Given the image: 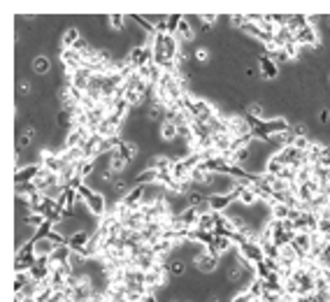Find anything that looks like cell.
Here are the masks:
<instances>
[{"label": "cell", "mask_w": 330, "mask_h": 302, "mask_svg": "<svg viewBox=\"0 0 330 302\" xmlns=\"http://www.w3.org/2000/svg\"><path fill=\"white\" fill-rule=\"evenodd\" d=\"M91 237H93V233L91 230H79V233H75V235H70L68 237V247L72 251H82L91 242Z\"/></svg>", "instance_id": "cell-13"}, {"label": "cell", "mask_w": 330, "mask_h": 302, "mask_svg": "<svg viewBox=\"0 0 330 302\" xmlns=\"http://www.w3.org/2000/svg\"><path fill=\"white\" fill-rule=\"evenodd\" d=\"M258 72H261L263 79L275 82L277 77H279V65H277L275 60L270 58L268 53H261V56H258Z\"/></svg>", "instance_id": "cell-4"}, {"label": "cell", "mask_w": 330, "mask_h": 302, "mask_svg": "<svg viewBox=\"0 0 330 302\" xmlns=\"http://www.w3.org/2000/svg\"><path fill=\"white\" fill-rule=\"evenodd\" d=\"M93 193H95V191H93L91 186H89V184H82V186L77 189V196L82 198V200H89V198H91Z\"/></svg>", "instance_id": "cell-31"}, {"label": "cell", "mask_w": 330, "mask_h": 302, "mask_svg": "<svg viewBox=\"0 0 330 302\" xmlns=\"http://www.w3.org/2000/svg\"><path fill=\"white\" fill-rule=\"evenodd\" d=\"M209 204H212V211H226L233 207V198H231V193H228V196L212 193V196H209Z\"/></svg>", "instance_id": "cell-15"}, {"label": "cell", "mask_w": 330, "mask_h": 302, "mask_svg": "<svg viewBox=\"0 0 330 302\" xmlns=\"http://www.w3.org/2000/svg\"><path fill=\"white\" fill-rule=\"evenodd\" d=\"M205 302H223V298H221V295H214V293H212Z\"/></svg>", "instance_id": "cell-35"}, {"label": "cell", "mask_w": 330, "mask_h": 302, "mask_svg": "<svg viewBox=\"0 0 330 302\" xmlns=\"http://www.w3.org/2000/svg\"><path fill=\"white\" fill-rule=\"evenodd\" d=\"M33 249H35V256H38V258H49L56 251V244L49 240V237H45V240H35V242H33Z\"/></svg>", "instance_id": "cell-14"}, {"label": "cell", "mask_w": 330, "mask_h": 302, "mask_svg": "<svg viewBox=\"0 0 330 302\" xmlns=\"http://www.w3.org/2000/svg\"><path fill=\"white\" fill-rule=\"evenodd\" d=\"M219 265H221V258L212 256L205 247L198 251V256L193 258V267H195L200 274H205V277H207V274H214V272L219 270Z\"/></svg>", "instance_id": "cell-1"}, {"label": "cell", "mask_w": 330, "mask_h": 302, "mask_svg": "<svg viewBox=\"0 0 330 302\" xmlns=\"http://www.w3.org/2000/svg\"><path fill=\"white\" fill-rule=\"evenodd\" d=\"M246 291H249L253 298H261V295L265 293V286H263V279H261V277H253V279L249 281V288H246Z\"/></svg>", "instance_id": "cell-23"}, {"label": "cell", "mask_w": 330, "mask_h": 302, "mask_svg": "<svg viewBox=\"0 0 330 302\" xmlns=\"http://www.w3.org/2000/svg\"><path fill=\"white\" fill-rule=\"evenodd\" d=\"M288 211H291V207L284 202H275V204H270V216L277 221H284L288 219Z\"/></svg>", "instance_id": "cell-18"}, {"label": "cell", "mask_w": 330, "mask_h": 302, "mask_svg": "<svg viewBox=\"0 0 330 302\" xmlns=\"http://www.w3.org/2000/svg\"><path fill=\"white\" fill-rule=\"evenodd\" d=\"M316 123H321V126H328V123H330V109H328V107L316 109Z\"/></svg>", "instance_id": "cell-26"}, {"label": "cell", "mask_w": 330, "mask_h": 302, "mask_svg": "<svg viewBox=\"0 0 330 302\" xmlns=\"http://www.w3.org/2000/svg\"><path fill=\"white\" fill-rule=\"evenodd\" d=\"M293 147L300 151H307L309 147H312V140H309V137H295V144H293Z\"/></svg>", "instance_id": "cell-32"}, {"label": "cell", "mask_w": 330, "mask_h": 302, "mask_svg": "<svg viewBox=\"0 0 330 302\" xmlns=\"http://www.w3.org/2000/svg\"><path fill=\"white\" fill-rule=\"evenodd\" d=\"M319 165L330 167V147H326V151H323V158H321V163H319Z\"/></svg>", "instance_id": "cell-33"}, {"label": "cell", "mask_w": 330, "mask_h": 302, "mask_svg": "<svg viewBox=\"0 0 330 302\" xmlns=\"http://www.w3.org/2000/svg\"><path fill=\"white\" fill-rule=\"evenodd\" d=\"M263 130H265L270 137L279 135V133H286V130H291L288 116H275V119H265V121H263Z\"/></svg>", "instance_id": "cell-6"}, {"label": "cell", "mask_w": 330, "mask_h": 302, "mask_svg": "<svg viewBox=\"0 0 330 302\" xmlns=\"http://www.w3.org/2000/svg\"><path fill=\"white\" fill-rule=\"evenodd\" d=\"M263 302H282L284 300V293H272V291H265V293L261 295Z\"/></svg>", "instance_id": "cell-28"}, {"label": "cell", "mask_w": 330, "mask_h": 302, "mask_svg": "<svg viewBox=\"0 0 330 302\" xmlns=\"http://www.w3.org/2000/svg\"><path fill=\"white\" fill-rule=\"evenodd\" d=\"M107 21H109V28L112 30H119V33H126V23L128 16L126 14H107Z\"/></svg>", "instance_id": "cell-20"}, {"label": "cell", "mask_w": 330, "mask_h": 302, "mask_svg": "<svg viewBox=\"0 0 330 302\" xmlns=\"http://www.w3.org/2000/svg\"><path fill=\"white\" fill-rule=\"evenodd\" d=\"M40 170H42V165L40 163H28L26 167H21V170H16L14 172V184H28V181H35L38 179Z\"/></svg>", "instance_id": "cell-10"}, {"label": "cell", "mask_w": 330, "mask_h": 302, "mask_svg": "<svg viewBox=\"0 0 330 302\" xmlns=\"http://www.w3.org/2000/svg\"><path fill=\"white\" fill-rule=\"evenodd\" d=\"M184 302H198V300H184Z\"/></svg>", "instance_id": "cell-37"}, {"label": "cell", "mask_w": 330, "mask_h": 302, "mask_svg": "<svg viewBox=\"0 0 330 302\" xmlns=\"http://www.w3.org/2000/svg\"><path fill=\"white\" fill-rule=\"evenodd\" d=\"M193 58L198 65H207L209 60H212V51H209V47H198L195 51H193Z\"/></svg>", "instance_id": "cell-21"}, {"label": "cell", "mask_w": 330, "mask_h": 302, "mask_svg": "<svg viewBox=\"0 0 330 302\" xmlns=\"http://www.w3.org/2000/svg\"><path fill=\"white\" fill-rule=\"evenodd\" d=\"M31 68L38 77H49L51 75V58H49V53H35L31 60Z\"/></svg>", "instance_id": "cell-9"}, {"label": "cell", "mask_w": 330, "mask_h": 302, "mask_svg": "<svg viewBox=\"0 0 330 302\" xmlns=\"http://www.w3.org/2000/svg\"><path fill=\"white\" fill-rule=\"evenodd\" d=\"M95 77V72L89 68H79L75 75H70V84L75 86V89H79L82 93H86L89 91V86H91V79Z\"/></svg>", "instance_id": "cell-7"}, {"label": "cell", "mask_w": 330, "mask_h": 302, "mask_svg": "<svg viewBox=\"0 0 330 302\" xmlns=\"http://www.w3.org/2000/svg\"><path fill=\"white\" fill-rule=\"evenodd\" d=\"M182 19H184V14H168V35L177 38V28H179Z\"/></svg>", "instance_id": "cell-24"}, {"label": "cell", "mask_w": 330, "mask_h": 302, "mask_svg": "<svg viewBox=\"0 0 330 302\" xmlns=\"http://www.w3.org/2000/svg\"><path fill=\"white\" fill-rule=\"evenodd\" d=\"M158 137H161L163 144H175L177 140H179V130H177V126L172 121L165 119L161 126H158Z\"/></svg>", "instance_id": "cell-11"}, {"label": "cell", "mask_w": 330, "mask_h": 302, "mask_svg": "<svg viewBox=\"0 0 330 302\" xmlns=\"http://www.w3.org/2000/svg\"><path fill=\"white\" fill-rule=\"evenodd\" d=\"M177 219L182 221V226H186V228H195L198 226V219H200V211L195 209V207H189L186 211H182Z\"/></svg>", "instance_id": "cell-16"}, {"label": "cell", "mask_w": 330, "mask_h": 302, "mask_svg": "<svg viewBox=\"0 0 330 302\" xmlns=\"http://www.w3.org/2000/svg\"><path fill=\"white\" fill-rule=\"evenodd\" d=\"M193 38H195V28H193V23L189 21L186 14H184V19H182V23H179V28H177V40L186 47L189 42H193Z\"/></svg>", "instance_id": "cell-12"}, {"label": "cell", "mask_w": 330, "mask_h": 302, "mask_svg": "<svg viewBox=\"0 0 330 302\" xmlns=\"http://www.w3.org/2000/svg\"><path fill=\"white\" fill-rule=\"evenodd\" d=\"M316 233H321L323 237H330V219H319V230Z\"/></svg>", "instance_id": "cell-30"}, {"label": "cell", "mask_w": 330, "mask_h": 302, "mask_svg": "<svg viewBox=\"0 0 330 302\" xmlns=\"http://www.w3.org/2000/svg\"><path fill=\"white\" fill-rule=\"evenodd\" d=\"M253 270H256V277H261V279H265V277L270 274V267H268V263H265V260L256 263V265H253Z\"/></svg>", "instance_id": "cell-27"}, {"label": "cell", "mask_w": 330, "mask_h": 302, "mask_svg": "<svg viewBox=\"0 0 330 302\" xmlns=\"http://www.w3.org/2000/svg\"><path fill=\"white\" fill-rule=\"evenodd\" d=\"M319 193H323V189H321V184H319L316 179L305 181V184H298V198L305 204H312V200H314Z\"/></svg>", "instance_id": "cell-5"}, {"label": "cell", "mask_w": 330, "mask_h": 302, "mask_svg": "<svg viewBox=\"0 0 330 302\" xmlns=\"http://www.w3.org/2000/svg\"><path fill=\"white\" fill-rule=\"evenodd\" d=\"M253 300H256V298H253V295L249 293V291H239V293L233 295V300H231V302H253Z\"/></svg>", "instance_id": "cell-29"}, {"label": "cell", "mask_w": 330, "mask_h": 302, "mask_svg": "<svg viewBox=\"0 0 330 302\" xmlns=\"http://www.w3.org/2000/svg\"><path fill=\"white\" fill-rule=\"evenodd\" d=\"M237 251L242 253V256L246 258V260H251L253 265L261 263V260H265V251H263V247L258 244V242H251V240H244L242 244L237 247Z\"/></svg>", "instance_id": "cell-3"}, {"label": "cell", "mask_w": 330, "mask_h": 302, "mask_svg": "<svg viewBox=\"0 0 330 302\" xmlns=\"http://www.w3.org/2000/svg\"><path fill=\"white\" fill-rule=\"evenodd\" d=\"M200 230H207V233H214V228H216V211H207V214H200V219H198V226Z\"/></svg>", "instance_id": "cell-17"}, {"label": "cell", "mask_w": 330, "mask_h": 302, "mask_svg": "<svg viewBox=\"0 0 330 302\" xmlns=\"http://www.w3.org/2000/svg\"><path fill=\"white\" fill-rule=\"evenodd\" d=\"M89 302H107V298H105V293H95Z\"/></svg>", "instance_id": "cell-34"}, {"label": "cell", "mask_w": 330, "mask_h": 302, "mask_svg": "<svg viewBox=\"0 0 330 302\" xmlns=\"http://www.w3.org/2000/svg\"><path fill=\"white\" fill-rule=\"evenodd\" d=\"M28 281H31L28 270H26V272H14V293H21L23 288L28 286Z\"/></svg>", "instance_id": "cell-22"}, {"label": "cell", "mask_w": 330, "mask_h": 302, "mask_svg": "<svg viewBox=\"0 0 330 302\" xmlns=\"http://www.w3.org/2000/svg\"><path fill=\"white\" fill-rule=\"evenodd\" d=\"M328 79H330V77H328Z\"/></svg>", "instance_id": "cell-38"}, {"label": "cell", "mask_w": 330, "mask_h": 302, "mask_svg": "<svg viewBox=\"0 0 330 302\" xmlns=\"http://www.w3.org/2000/svg\"><path fill=\"white\" fill-rule=\"evenodd\" d=\"M326 193H328V196H330V186H328V189H326Z\"/></svg>", "instance_id": "cell-36"}, {"label": "cell", "mask_w": 330, "mask_h": 302, "mask_svg": "<svg viewBox=\"0 0 330 302\" xmlns=\"http://www.w3.org/2000/svg\"><path fill=\"white\" fill-rule=\"evenodd\" d=\"M26 223H28V226H33V228H40V226H45V223H47V216L31 211V214L26 216Z\"/></svg>", "instance_id": "cell-25"}, {"label": "cell", "mask_w": 330, "mask_h": 302, "mask_svg": "<svg viewBox=\"0 0 330 302\" xmlns=\"http://www.w3.org/2000/svg\"><path fill=\"white\" fill-rule=\"evenodd\" d=\"M295 35V42L300 47H309V49H319L321 47V35H319V30H316L314 23H307L305 28H300L293 33Z\"/></svg>", "instance_id": "cell-2"}, {"label": "cell", "mask_w": 330, "mask_h": 302, "mask_svg": "<svg viewBox=\"0 0 330 302\" xmlns=\"http://www.w3.org/2000/svg\"><path fill=\"white\" fill-rule=\"evenodd\" d=\"M291 247L298 251L300 260H307L309 251H312V233H295V240L291 242Z\"/></svg>", "instance_id": "cell-8"}, {"label": "cell", "mask_w": 330, "mask_h": 302, "mask_svg": "<svg viewBox=\"0 0 330 302\" xmlns=\"http://www.w3.org/2000/svg\"><path fill=\"white\" fill-rule=\"evenodd\" d=\"M284 167H286V165L282 163V158H279L277 153H272V156L268 158V163H265V172H268V174H277V177H279Z\"/></svg>", "instance_id": "cell-19"}]
</instances>
